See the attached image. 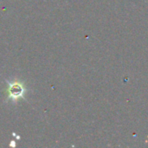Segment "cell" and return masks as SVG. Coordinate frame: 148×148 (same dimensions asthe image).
<instances>
[{
	"instance_id": "cell-1",
	"label": "cell",
	"mask_w": 148,
	"mask_h": 148,
	"mask_svg": "<svg viewBox=\"0 0 148 148\" xmlns=\"http://www.w3.org/2000/svg\"><path fill=\"white\" fill-rule=\"evenodd\" d=\"M8 97L12 101H17L19 98H23L25 88L23 85L20 82H12L9 83L8 87Z\"/></svg>"
}]
</instances>
